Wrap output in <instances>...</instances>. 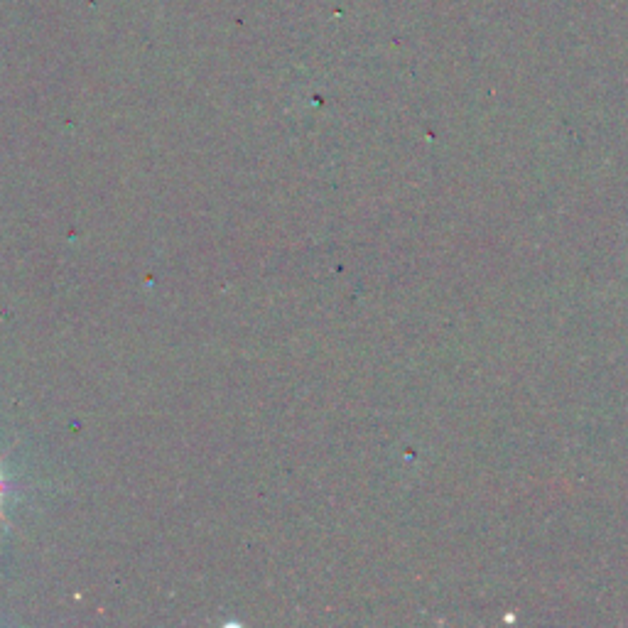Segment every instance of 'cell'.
<instances>
[{
    "label": "cell",
    "instance_id": "cell-1",
    "mask_svg": "<svg viewBox=\"0 0 628 628\" xmlns=\"http://www.w3.org/2000/svg\"><path fill=\"white\" fill-rule=\"evenodd\" d=\"M3 494H5V481H3V476H0V498H3Z\"/></svg>",
    "mask_w": 628,
    "mask_h": 628
}]
</instances>
